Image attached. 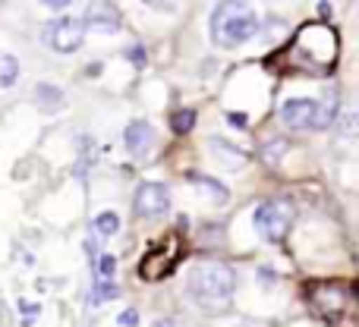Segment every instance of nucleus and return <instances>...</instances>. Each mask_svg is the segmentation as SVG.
Listing matches in <instances>:
<instances>
[{
    "mask_svg": "<svg viewBox=\"0 0 359 327\" xmlns=\"http://www.w3.org/2000/svg\"><path fill=\"white\" fill-rule=\"evenodd\" d=\"M287 57H290V67H297L299 73L328 76L337 67V32L328 25H303Z\"/></svg>",
    "mask_w": 359,
    "mask_h": 327,
    "instance_id": "nucleus-1",
    "label": "nucleus"
},
{
    "mask_svg": "<svg viewBox=\"0 0 359 327\" xmlns=\"http://www.w3.org/2000/svg\"><path fill=\"white\" fill-rule=\"evenodd\" d=\"M211 41L217 48H240L259 35V16L246 0H221L211 10Z\"/></svg>",
    "mask_w": 359,
    "mask_h": 327,
    "instance_id": "nucleus-2",
    "label": "nucleus"
},
{
    "mask_svg": "<svg viewBox=\"0 0 359 327\" xmlns=\"http://www.w3.org/2000/svg\"><path fill=\"white\" fill-rule=\"evenodd\" d=\"M233 286H236V277L227 265L221 261H202V265L192 267L189 274V296L196 299L202 309H224L233 296Z\"/></svg>",
    "mask_w": 359,
    "mask_h": 327,
    "instance_id": "nucleus-3",
    "label": "nucleus"
},
{
    "mask_svg": "<svg viewBox=\"0 0 359 327\" xmlns=\"http://www.w3.org/2000/svg\"><path fill=\"white\" fill-rule=\"evenodd\" d=\"M278 117L290 130H328L337 120V92H331L325 101L312 98H290L278 107Z\"/></svg>",
    "mask_w": 359,
    "mask_h": 327,
    "instance_id": "nucleus-4",
    "label": "nucleus"
},
{
    "mask_svg": "<svg viewBox=\"0 0 359 327\" xmlns=\"http://www.w3.org/2000/svg\"><path fill=\"white\" fill-rule=\"evenodd\" d=\"M255 230L265 236L268 242H280L293 227V204L280 202V198H271V202H262L252 214Z\"/></svg>",
    "mask_w": 359,
    "mask_h": 327,
    "instance_id": "nucleus-5",
    "label": "nucleus"
},
{
    "mask_svg": "<svg viewBox=\"0 0 359 327\" xmlns=\"http://www.w3.org/2000/svg\"><path fill=\"white\" fill-rule=\"evenodd\" d=\"M86 29L88 25L73 16L50 19V22L44 25V41H48V48L57 50V54H73V50H79L82 41H86Z\"/></svg>",
    "mask_w": 359,
    "mask_h": 327,
    "instance_id": "nucleus-6",
    "label": "nucleus"
},
{
    "mask_svg": "<svg viewBox=\"0 0 359 327\" xmlns=\"http://www.w3.org/2000/svg\"><path fill=\"white\" fill-rule=\"evenodd\" d=\"M177 261H180V242H177V236H168L161 246L149 249V255H145L142 265H139V274H142L145 280H158L174 271Z\"/></svg>",
    "mask_w": 359,
    "mask_h": 327,
    "instance_id": "nucleus-7",
    "label": "nucleus"
},
{
    "mask_svg": "<svg viewBox=\"0 0 359 327\" xmlns=\"http://www.w3.org/2000/svg\"><path fill=\"white\" fill-rule=\"evenodd\" d=\"M170 211V189L164 183H142L136 192V214L145 221L164 217Z\"/></svg>",
    "mask_w": 359,
    "mask_h": 327,
    "instance_id": "nucleus-8",
    "label": "nucleus"
},
{
    "mask_svg": "<svg viewBox=\"0 0 359 327\" xmlns=\"http://www.w3.org/2000/svg\"><path fill=\"white\" fill-rule=\"evenodd\" d=\"M316 299H328V305H318V312H322L325 318H331V321H337V318L344 315V312L350 309V293L344 290V286H318V290H312V302Z\"/></svg>",
    "mask_w": 359,
    "mask_h": 327,
    "instance_id": "nucleus-9",
    "label": "nucleus"
},
{
    "mask_svg": "<svg viewBox=\"0 0 359 327\" xmlns=\"http://www.w3.org/2000/svg\"><path fill=\"white\" fill-rule=\"evenodd\" d=\"M123 142H126V148H130V155L145 158L151 151V145H155V130H151V123H145V120H133L123 132Z\"/></svg>",
    "mask_w": 359,
    "mask_h": 327,
    "instance_id": "nucleus-10",
    "label": "nucleus"
},
{
    "mask_svg": "<svg viewBox=\"0 0 359 327\" xmlns=\"http://www.w3.org/2000/svg\"><path fill=\"white\" fill-rule=\"evenodd\" d=\"M82 22L95 25V29H101V32H117L120 29V16L111 4H95L92 13H88V19H82Z\"/></svg>",
    "mask_w": 359,
    "mask_h": 327,
    "instance_id": "nucleus-11",
    "label": "nucleus"
},
{
    "mask_svg": "<svg viewBox=\"0 0 359 327\" xmlns=\"http://www.w3.org/2000/svg\"><path fill=\"white\" fill-rule=\"evenodd\" d=\"M38 104L44 107V111H57V107H63V92L54 85H38Z\"/></svg>",
    "mask_w": 359,
    "mask_h": 327,
    "instance_id": "nucleus-12",
    "label": "nucleus"
},
{
    "mask_svg": "<svg viewBox=\"0 0 359 327\" xmlns=\"http://www.w3.org/2000/svg\"><path fill=\"white\" fill-rule=\"evenodd\" d=\"M16 79H19V63H16V57L0 54V88H10Z\"/></svg>",
    "mask_w": 359,
    "mask_h": 327,
    "instance_id": "nucleus-13",
    "label": "nucleus"
},
{
    "mask_svg": "<svg viewBox=\"0 0 359 327\" xmlns=\"http://www.w3.org/2000/svg\"><path fill=\"white\" fill-rule=\"evenodd\" d=\"M196 126V111H174V117H170V130L177 132V136H186V132Z\"/></svg>",
    "mask_w": 359,
    "mask_h": 327,
    "instance_id": "nucleus-14",
    "label": "nucleus"
},
{
    "mask_svg": "<svg viewBox=\"0 0 359 327\" xmlns=\"http://www.w3.org/2000/svg\"><path fill=\"white\" fill-rule=\"evenodd\" d=\"M95 230H98V236H114L120 230V217L114 214V211H101V214L95 217Z\"/></svg>",
    "mask_w": 359,
    "mask_h": 327,
    "instance_id": "nucleus-15",
    "label": "nucleus"
},
{
    "mask_svg": "<svg viewBox=\"0 0 359 327\" xmlns=\"http://www.w3.org/2000/svg\"><path fill=\"white\" fill-rule=\"evenodd\" d=\"M211 145H215L217 158H221L224 164H230V167H233V164H236V167L246 164V155H243V151H236V148H230V145H227V142H221V139H215Z\"/></svg>",
    "mask_w": 359,
    "mask_h": 327,
    "instance_id": "nucleus-16",
    "label": "nucleus"
},
{
    "mask_svg": "<svg viewBox=\"0 0 359 327\" xmlns=\"http://www.w3.org/2000/svg\"><path fill=\"white\" fill-rule=\"evenodd\" d=\"M189 179H192V183H196V186H202V189L215 192V198H217V202H224V198H227V189H224L221 183H215V179L202 176V173H189Z\"/></svg>",
    "mask_w": 359,
    "mask_h": 327,
    "instance_id": "nucleus-17",
    "label": "nucleus"
},
{
    "mask_svg": "<svg viewBox=\"0 0 359 327\" xmlns=\"http://www.w3.org/2000/svg\"><path fill=\"white\" fill-rule=\"evenodd\" d=\"M117 286H114V284H107V280H101V284L98 286H95V299H92V302H111V299H117Z\"/></svg>",
    "mask_w": 359,
    "mask_h": 327,
    "instance_id": "nucleus-18",
    "label": "nucleus"
},
{
    "mask_svg": "<svg viewBox=\"0 0 359 327\" xmlns=\"http://www.w3.org/2000/svg\"><path fill=\"white\" fill-rule=\"evenodd\" d=\"M114 267H117V258H114V255H101V258H98V277L101 280H111L114 277Z\"/></svg>",
    "mask_w": 359,
    "mask_h": 327,
    "instance_id": "nucleus-19",
    "label": "nucleus"
},
{
    "mask_svg": "<svg viewBox=\"0 0 359 327\" xmlns=\"http://www.w3.org/2000/svg\"><path fill=\"white\" fill-rule=\"evenodd\" d=\"M126 57H130L136 67H145V48H142V44H133V48L126 50Z\"/></svg>",
    "mask_w": 359,
    "mask_h": 327,
    "instance_id": "nucleus-20",
    "label": "nucleus"
},
{
    "mask_svg": "<svg viewBox=\"0 0 359 327\" xmlns=\"http://www.w3.org/2000/svg\"><path fill=\"white\" fill-rule=\"evenodd\" d=\"M19 309H22V315H25V321L22 324H32V318H38V305H29V302H19Z\"/></svg>",
    "mask_w": 359,
    "mask_h": 327,
    "instance_id": "nucleus-21",
    "label": "nucleus"
},
{
    "mask_svg": "<svg viewBox=\"0 0 359 327\" xmlns=\"http://www.w3.org/2000/svg\"><path fill=\"white\" fill-rule=\"evenodd\" d=\"M120 324H123V327H136V324H139V315H136V309H126L123 315H120Z\"/></svg>",
    "mask_w": 359,
    "mask_h": 327,
    "instance_id": "nucleus-22",
    "label": "nucleus"
},
{
    "mask_svg": "<svg viewBox=\"0 0 359 327\" xmlns=\"http://www.w3.org/2000/svg\"><path fill=\"white\" fill-rule=\"evenodd\" d=\"M227 120H230L233 126H240V130L246 126V113H227Z\"/></svg>",
    "mask_w": 359,
    "mask_h": 327,
    "instance_id": "nucleus-23",
    "label": "nucleus"
},
{
    "mask_svg": "<svg viewBox=\"0 0 359 327\" xmlns=\"http://www.w3.org/2000/svg\"><path fill=\"white\" fill-rule=\"evenodd\" d=\"M44 6H50V10H63V6H69V0H41Z\"/></svg>",
    "mask_w": 359,
    "mask_h": 327,
    "instance_id": "nucleus-24",
    "label": "nucleus"
}]
</instances>
